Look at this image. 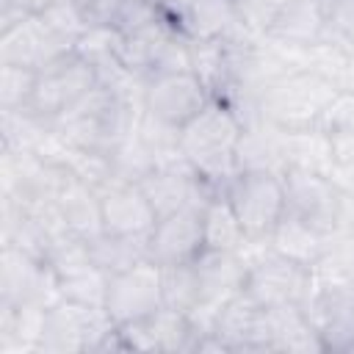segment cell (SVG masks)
Returning <instances> with one entry per match:
<instances>
[{
  "label": "cell",
  "mask_w": 354,
  "mask_h": 354,
  "mask_svg": "<svg viewBox=\"0 0 354 354\" xmlns=\"http://www.w3.org/2000/svg\"><path fill=\"white\" fill-rule=\"evenodd\" d=\"M136 130L130 94L97 83L64 116L55 119L53 133L72 149L111 158Z\"/></svg>",
  "instance_id": "6da1fadb"
},
{
  "label": "cell",
  "mask_w": 354,
  "mask_h": 354,
  "mask_svg": "<svg viewBox=\"0 0 354 354\" xmlns=\"http://www.w3.org/2000/svg\"><path fill=\"white\" fill-rule=\"evenodd\" d=\"M243 119L224 102L210 100L188 124L177 130V149L185 163L216 191H224L238 171V144Z\"/></svg>",
  "instance_id": "7a4b0ae2"
},
{
  "label": "cell",
  "mask_w": 354,
  "mask_h": 354,
  "mask_svg": "<svg viewBox=\"0 0 354 354\" xmlns=\"http://www.w3.org/2000/svg\"><path fill=\"white\" fill-rule=\"evenodd\" d=\"M340 94L343 91L321 75L290 66L260 86L254 113L260 122H268L279 130L321 127Z\"/></svg>",
  "instance_id": "3957f363"
},
{
  "label": "cell",
  "mask_w": 354,
  "mask_h": 354,
  "mask_svg": "<svg viewBox=\"0 0 354 354\" xmlns=\"http://www.w3.org/2000/svg\"><path fill=\"white\" fill-rule=\"evenodd\" d=\"M97 83V69L77 53H69L36 75L30 102L19 116H28L30 122L53 130L55 119L64 116L77 100H83Z\"/></svg>",
  "instance_id": "277c9868"
},
{
  "label": "cell",
  "mask_w": 354,
  "mask_h": 354,
  "mask_svg": "<svg viewBox=\"0 0 354 354\" xmlns=\"http://www.w3.org/2000/svg\"><path fill=\"white\" fill-rule=\"evenodd\" d=\"M224 196L230 199L246 241H266L288 210L285 183L277 171L241 169L224 185Z\"/></svg>",
  "instance_id": "5b68a950"
},
{
  "label": "cell",
  "mask_w": 354,
  "mask_h": 354,
  "mask_svg": "<svg viewBox=\"0 0 354 354\" xmlns=\"http://www.w3.org/2000/svg\"><path fill=\"white\" fill-rule=\"evenodd\" d=\"M113 329L116 326L108 318L105 307H91V304L69 301V299H55L47 307V315H44L39 354L100 351Z\"/></svg>",
  "instance_id": "8992f818"
},
{
  "label": "cell",
  "mask_w": 354,
  "mask_h": 354,
  "mask_svg": "<svg viewBox=\"0 0 354 354\" xmlns=\"http://www.w3.org/2000/svg\"><path fill=\"white\" fill-rule=\"evenodd\" d=\"M249 271H246V285L243 293L252 296L260 307L277 310V307H304L313 288H315V274L313 268L293 263L277 252L268 249L246 257Z\"/></svg>",
  "instance_id": "52a82bcc"
},
{
  "label": "cell",
  "mask_w": 354,
  "mask_h": 354,
  "mask_svg": "<svg viewBox=\"0 0 354 354\" xmlns=\"http://www.w3.org/2000/svg\"><path fill=\"white\" fill-rule=\"evenodd\" d=\"M196 279H199V301L196 307L188 313V318L194 321L199 337L207 335L213 329V321L218 315V310L243 290L246 285V271L249 263L246 257L238 252H216V249H205L196 260Z\"/></svg>",
  "instance_id": "ba28073f"
},
{
  "label": "cell",
  "mask_w": 354,
  "mask_h": 354,
  "mask_svg": "<svg viewBox=\"0 0 354 354\" xmlns=\"http://www.w3.org/2000/svg\"><path fill=\"white\" fill-rule=\"evenodd\" d=\"M163 307V268L155 260H141L108 277L105 313L113 326L141 321Z\"/></svg>",
  "instance_id": "9c48e42d"
},
{
  "label": "cell",
  "mask_w": 354,
  "mask_h": 354,
  "mask_svg": "<svg viewBox=\"0 0 354 354\" xmlns=\"http://www.w3.org/2000/svg\"><path fill=\"white\" fill-rule=\"evenodd\" d=\"M210 100L213 97L207 86L191 69L155 75L144 80V88H141V108L171 130H180L183 124H188Z\"/></svg>",
  "instance_id": "30bf717a"
},
{
  "label": "cell",
  "mask_w": 354,
  "mask_h": 354,
  "mask_svg": "<svg viewBox=\"0 0 354 354\" xmlns=\"http://www.w3.org/2000/svg\"><path fill=\"white\" fill-rule=\"evenodd\" d=\"M69 53H75V47L53 28L44 14H28L22 22L0 30V64H17L41 72Z\"/></svg>",
  "instance_id": "8fae6325"
},
{
  "label": "cell",
  "mask_w": 354,
  "mask_h": 354,
  "mask_svg": "<svg viewBox=\"0 0 354 354\" xmlns=\"http://www.w3.org/2000/svg\"><path fill=\"white\" fill-rule=\"evenodd\" d=\"M58 296V282L50 266L33 252L3 243V266H0V301L3 304H53Z\"/></svg>",
  "instance_id": "7c38bea8"
},
{
  "label": "cell",
  "mask_w": 354,
  "mask_h": 354,
  "mask_svg": "<svg viewBox=\"0 0 354 354\" xmlns=\"http://www.w3.org/2000/svg\"><path fill=\"white\" fill-rule=\"evenodd\" d=\"M282 183H285L288 213H296L304 221L326 232L346 230L343 227V194L326 174L288 169L282 174Z\"/></svg>",
  "instance_id": "4fadbf2b"
},
{
  "label": "cell",
  "mask_w": 354,
  "mask_h": 354,
  "mask_svg": "<svg viewBox=\"0 0 354 354\" xmlns=\"http://www.w3.org/2000/svg\"><path fill=\"white\" fill-rule=\"evenodd\" d=\"M304 313L326 351H354V285L315 282Z\"/></svg>",
  "instance_id": "5bb4252c"
},
{
  "label": "cell",
  "mask_w": 354,
  "mask_h": 354,
  "mask_svg": "<svg viewBox=\"0 0 354 354\" xmlns=\"http://www.w3.org/2000/svg\"><path fill=\"white\" fill-rule=\"evenodd\" d=\"M124 343V351H163V354H180V351H196L199 332L188 313L174 307H160L152 315L116 326Z\"/></svg>",
  "instance_id": "9a60e30c"
},
{
  "label": "cell",
  "mask_w": 354,
  "mask_h": 354,
  "mask_svg": "<svg viewBox=\"0 0 354 354\" xmlns=\"http://www.w3.org/2000/svg\"><path fill=\"white\" fill-rule=\"evenodd\" d=\"M202 207L205 205H185L174 213L160 216L147 235L149 260H155L158 266L194 263L205 252Z\"/></svg>",
  "instance_id": "2e32d148"
},
{
  "label": "cell",
  "mask_w": 354,
  "mask_h": 354,
  "mask_svg": "<svg viewBox=\"0 0 354 354\" xmlns=\"http://www.w3.org/2000/svg\"><path fill=\"white\" fill-rule=\"evenodd\" d=\"M102 232L111 235H149L158 213L136 180H108L97 188Z\"/></svg>",
  "instance_id": "e0dca14e"
},
{
  "label": "cell",
  "mask_w": 354,
  "mask_h": 354,
  "mask_svg": "<svg viewBox=\"0 0 354 354\" xmlns=\"http://www.w3.org/2000/svg\"><path fill=\"white\" fill-rule=\"evenodd\" d=\"M210 332L224 351H271V315L243 290L218 310Z\"/></svg>",
  "instance_id": "ac0fdd59"
},
{
  "label": "cell",
  "mask_w": 354,
  "mask_h": 354,
  "mask_svg": "<svg viewBox=\"0 0 354 354\" xmlns=\"http://www.w3.org/2000/svg\"><path fill=\"white\" fill-rule=\"evenodd\" d=\"M266 39L285 47H310L326 39L324 0H279Z\"/></svg>",
  "instance_id": "d6986e66"
},
{
  "label": "cell",
  "mask_w": 354,
  "mask_h": 354,
  "mask_svg": "<svg viewBox=\"0 0 354 354\" xmlns=\"http://www.w3.org/2000/svg\"><path fill=\"white\" fill-rule=\"evenodd\" d=\"M332 235L335 232H326V230L304 221L301 216L285 210V216L277 221V227L271 230L266 243L271 252H277L293 263H301L307 268H315L318 260L324 257V252L329 249Z\"/></svg>",
  "instance_id": "ffe728a7"
},
{
  "label": "cell",
  "mask_w": 354,
  "mask_h": 354,
  "mask_svg": "<svg viewBox=\"0 0 354 354\" xmlns=\"http://www.w3.org/2000/svg\"><path fill=\"white\" fill-rule=\"evenodd\" d=\"M277 144L279 155L288 169L315 171V174H332L335 158H332V136L324 127H293L279 130L277 127Z\"/></svg>",
  "instance_id": "44dd1931"
},
{
  "label": "cell",
  "mask_w": 354,
  "mask_h": 354,
  "mask_svg": "<svg viewBox=\"0 0 354 354\" xmlns=\"http://www.w3.org/2000/svg\"><path fill=\"white\" fill-rule=\"evenodd\" d=\"M183 33L205 36V39H232V41L254 39L238 22L230 0H196L183 19Z\"/></svg>",
  "instance_id": "7402d4cb"
},
{
  "label": "cell",
  "mask_w": 354,
  "mask_h": 354,
  "mask_svg": "<svg viewBox=\"0 0 354 354\" xmlns=\"http://www.w3.org/2000/svg\"><path fill=\"white\" fill-rule=\"evenodd\" d=\"M271 315V351H326L315 326L310 324L304 307H277Z\"/></svg>",
  "instance_id": "603a6c76"
},
{
  "label": "cell",
  "mask_w": 354,
  "mask_h": 354,
  "mask_svg": "<svg viewBox=\"0 0 354 354\" xmlns=\"http://www.w3.org/2000/svg\"><path fill=\"white\" fill-rule=\"evenodd\" d=\"M202 232H205V249L216 252H238L246 243V232L224 196V191L213 194L202 207Z\"/></svg>",
  "instance_id": "cb8c5ba5"
},
{
  "label": "cell",
  "mask_w": 354,
  "mask_h": 354,
  "mask_svg": "<svg viewBox=\"0 0 354 354\" xmlns=\"http://www.w3.org/2000/svg\"><path fill=\"white\" fill-rule=\"evenodd\" d=\"M88 249L94 263L105 271V274H116L124 271L141 260L149 257L147 252V235H111V232H100L94 238H88Z\"/></svg>",
  "instance_id": "d4e9b609"
},
{
  "label": "cell",
  "mask_w": 354,
  "mask_h": 354,
  "mask_svg": "<svg viewBox=\"0 0 354 354\" xmlns=\"http://www.w3.org/2000/svg\"><path fill=\"white\" fill-rule=\"evenodd\" d=\"M108 277L97 263L83 266L66 277H58V296L69 299V301H80V304H91V307H105V296H108Z\"/></svg>",
  "instance_id": "484cf974"
},
{
  "label": "cell",
  "mask_w": 354,
  "mask_h": 354,
  "mask_svg": "<svg viewBox=\"0 0 354 354\" xmlns=\"http://www.w3.org/2000/svg\"><path fill=\"white\" fill-rule=\"evenodd\" d=\"M163 268V304L191 313L199 301V279L194 263L180 266H160Z\"/></svg>",
  "instance_id": "4316f807"
},
{
  "label": "cell",
  "mask_w": 354,
  "mask_h": 354,
  "mask_svg": "<svg viewBox=\"0 0 354 354\" xmlns=\"http://www.w3.org/2000/svg\"><path fill=\"white\" fill-rule=\"evenodd\" d=\"M36 69L17 66V64H0V108L3 113H22L30 102L33 86H36Z\"/></svg>",
  "instance_id": "83f0119b"
},
{
  "label": "cell",
  "mask_w": 354,
  "mask_h": 354,
  "mask_svg": "<svg viewBox=\"0 0 354 354\" xmlns=\"http://www.w3.org/2000/svg\"><path fill=\"white\" fill-rule=\"evenodd\" d=\"M326 6V39L354 53V0H324Z\"/></svg>",
  "instance_id": "f1b7e54d"
},
{
  "label": "cell",
  "mask_w": 354,
  "mask_h": 354,
  "mask_svg": "<svg viewBox=\"0 0 354 354\" xmlns=\"http://www.w3.org/2000/svg\"><path fill=\"white\" fill-rule=\"evenodd\" d=\"M124 0H72L86 28H113Z\"/></svg>",
  "instance_id": "f546056e"
},
{
  "label": "cell",
  "mask_w": 354,
  "mask_h": 354,
  "mask_svg": "<svg viewBox=\"0 0 354 354\" xmlns=\"http://www.w3.org/2000/svg\"><path fill=\"white\" fill-rule=\"evenodd\" d=\"M194 3H196V0H155V6L163 11V17H166L171 25H177L180 30H183V19H185V14L191 11Z\"/></svg>",
  "instance_id": "4dcf8cb0"
},
{
  "label": "cell",
  "mask_w": 354,
  "mask_h": 354,
  "mask_svg": "<svg viewBox=\"0 0 354 354\" xmlns=\"http://www.w3.org/2000/svg\"><path fill=\"white\" fill-rule=\"evenodd\" d=\"M3 3L17 6V8L25 11V14H41V11H47L53 3H58V0H3Z\"/></svg>",
  "instance_id": "1f68e13d"
},
{
  "label": "cell",
  "mask_w": 354,
  "mask_h": 354,
  "mask_svg": "<svg viewBox=\"0 0 354 354\" xmlns=\"http://www.w3.org/2000/svg\"><path fill=\"white\" fill-rule=\"evenodd\" d=\"M351 285H354V277H351Z\"/></svg>",
  "instance_id": "d6a6232c"
}]
</instances>
